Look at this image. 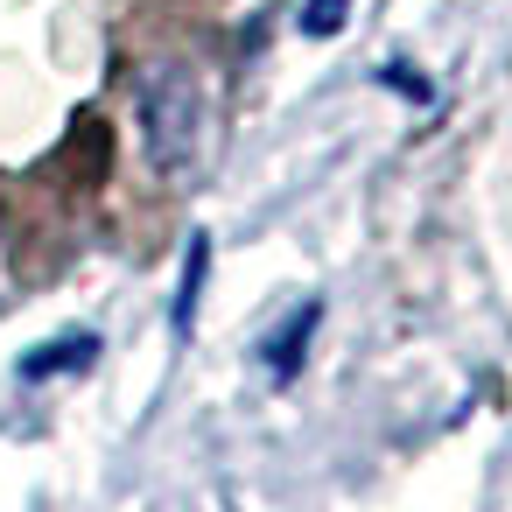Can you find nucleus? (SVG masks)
<instances>
[{
  "mask_svg": "<svg viewBox=\"0 0 512 512\" xmlns=\"http://www.w3.org/2000/svg\"><path fill=\"white\" fill-rule=\"evenodd\" d=\"M134 113H141V141H148L155 176H190L197 148H204V85H197V71L190 64H155L134 92Z\"/></svg>",
  "mask_w": 512,
  "mask_h": 512,
  "instance_id": "obj_1",
  "label": "nucleus"
},
{
  "mask_svg": "<svg viewBox=\"0 0 512 512\" xmlns=\"http://www.w3.org/2000/svg\"><path fill=\"white\" fill-rule=\"evenodd\" d=\"M316 330H323V295H302V302L281 316V330L260 344V365H267V379H274V386H295V379H302Z\"/></svg>",
  "mask_w": 512,
  "mask_h": 512,
  "instance_id": "obj_2",
  "label": "nucleus"
},
{
  "mask_svg": "<svg viewBox=\"0 0 512 512\" xmlns=\"http://www.w3.org/2000/svg\"><path fill=\"white\" fill-rule=\"evenodd\" d=\"M204 288H211V232L197 225V232L183 239V267H176V295H169V337H176V344H190V337H197Z\"/></svg>",
  "mask_w": 512,
  "mask_h": 512,
  "instance_id": "obj_3",
  "label": "nucleus"
},
{
  "mask_svg": "<svg viewBox=\"0 0 512 512\" xmlns=\"http://www.w3.org/2000/svg\"><path fill=\"white\" fill-rule=\"evenodd\" d=\"M92 365H99V330H64V337L36 344L15 365V379L22 386H43V379H64V372H92Z\"/></svg>",
  "mask_w": 512,
  "mask_h": 512,
  "instance_id": "obj_4",
  "label": "nucleus"
},
{
  "mask_svg": "<svg viewBox=\"0 0 512 512\" xmlns=\"http://www.w3.org/2000/svg\"><path fill=\"white\" fill-rule=\"evenodd\" d=\"M351 8H358V0H302V36L309 43H330L351 22Z\"/></svg>",
  "mask_w": 512,
  "mask_h": 512,
  "instance_id": "obj_5",
  "label": "nucleus"
},
{
  "mask_svg": "<svg viewBox=\"0 0 512 512\" xmlns=\"http://www.w3.org/2000/svg\"><path fill=\"white\" fill-rule=\"evenodd\" d=\"M379 85H393V92H407L414 106H428V99H435V85H428V78H414V64H386V71H379Z\"/></svg>",
  "mask_w": 512,
  "mask_h": 512,
  "instance_id": "obj_6",
  "label": "nucleus"
}]
</instances>
